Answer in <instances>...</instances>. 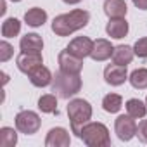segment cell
<instances>
[{
    "label": "cell",
    "instance_id": "23",
    "mask_svg": "<svg viewBox=\"0 0 147 147\" xmlns=\"http://www.w3.org/2000/svg\"><path fill=\"white\" fill-rule=\"evenodd\" d=\"M38 109L42 113H47V114H52L55 113L57 114V99H55V94H45L38 99Z\"/></svg>",
    "mask_w": 147,
    "mask_h": 147
},
{
    "label": "cell",
    "instance_id": "14",
    "mask_svg": "<svg viewBox=\"0 0 147 147\" xmlns=\"http://www.w3.org/2000/svg\"><path fill=\"white\" fill-rule=\"evenodd\" d=\"M128 30H130V26H128V23H126L125 18L109 19V23L106 24V33H107L111 38H116V40L125 38V36L128 35Z\"/></svg>",
    "mask_w": 147,
    "mask_h": 147
},
{
    "label": "cell",
    "instance_id": "28",
    "mask_svg": "<svg viewBox=\"0 0 147 147\" xmlns=\"http://www.w3.org/2000/svg\"><path fill=\"white\" fill-rule=\"evenodd\" d=\"M133 5L140 11H147V0H131Z\"/></svg>",
    "mask_w": 147,
    "mask_h": 147
},
{
    "label": "cell",
    "instance_id": "15",
    "mask_svg": "<svg viewBox=\"0 0 147 147\" xmlns=\"http://www.w3.org/2000/svg\"><path fill=\"white\" fill-rule=\"evenodd\" d=\"M104 12L109 19H119L125 18L128 12V7L125 0H106L104 2Z\"/></svg>",
    "mask_w": 147,
    "mask_h": 147
},
{
    "label": "cell",
    "instance_id": "16",
    "mask_svg": "<svg viewBox=\"0 0 147 147\" xmlns=\"http://www.w3.org/2000/svg\"><path fill=\"white\" fill-rule=\"evenodd\" d=\"M21 52H42L43 49V40L36 33H26L21 42H19Z\"/></svg>",
    "mask_w": 147,
    "mask_h": 147
},
{
    "label": "cell",
    "instance_id": "6",
    "mask_svg": "<svg viewBox=\"0 0 147 147\" xmlns=\"http://www.w3.org/2000/svg\"><path fill=\"white\" fill-rule=\"evenodd\" d=\"M114 131L118 135L119 140L123 142H128L131 140L135 135H137V123H135V118L130 116V114H121L116 118L114 121Z\"/></svg>",
    "mask_w": 147,
    "mask_h": 147
},
{
    "label": "cell",
    "instance_id": "13",
    "mask_svg": "<svg viewBox=\"0 0 147 147\" xmlns=\"http://www.w3.org/2000/svg\"><path fill=\"white\" fill-rule=\"evenodd\" d=\"M28 78H30L31 85H35V87H38V88H43V87L50 85L52 80H54L50 69L45 67V66H38L36 69H33L30 75H28Z\"/></svg>",
    "mask_w": 147,
    "mask_h": 147
},
{
    "label": "cell",
    "instance_id": "10",
    "mask_svg": "<svg viewBox=\"0 0 147 147\" xmlns=\"http://www.w3.org/2000/svg\"><path fill=\"white\" fill-rule=\"evenodd\" d=\"M71 144V137L67 133L66 128L57 126V128H50L45 138V145L47 147H69Z\"/></svg>",
    "mask_w": 147,
    "mask_h": 147
},
{
    "label": "cell",
    "instance_id": "5",
    "mask_svg": "<svg viewBox=\"0 0 147 147\" xmlns=\"http://www.w3.org/2000/svg\"><path fill=\"white\" fill-rule=\"evenodd\" d=\"M40 125H42V119L35 111L24 109L16 114V128H18V131H21L24 135L36 133L40 130Z\"/></svg>",
    "mask_w": 147,
    "mask_h": 147
},
{
    "label": "cell",
    "instance_id": "22",
    "mask_svg": "<svg viewBox=\"0 0 147 147\" xmlns=\"http://www.w3.org/2000/svg\"><path fill=\"white\" fill-rule=\"evenodd\" d=\"M21 31V21L16 18H9L2 23V36L4 38H14Z\"/></svg>",
    "mask_w": 147,
    "mask_h": 147
},
{
    "label": "cell",
    "instance_id": "7",
    "mask_svg": "<svg viewBox=\"0 0 147 147\" xmlns=\"http://www.w3.org/2000/svg\"><path fill=\"white\" fill-rule=\"evenodd\" d=\"M57 59H59V67L64 73H69V75H80L82 69H83V59L75 55V54H71L67 49L61 50Z\"/></svg>",
    "mask_w": 147,
    "mask_h": 147
},
{
    "label": "cell",
    "instance_id": "12",
    "mask_svg": "<svg viewBox=\"0 0 147 147\" xmlns=\"http://www.w3.org/2000/svg\"><path fill=\"white\" fill-rule=\"evenodd\" d=\"M113 52H114V47L111 45L109 40L106 38H97L94 42V49H92V54L90 57L97 62H102V61H107L109 57H113Z\"/></svg>",
    "mask_w": 147,
    "mask_h": 147
},
{
    "label": "cell",
    "instance_id": "20",
    "mask_svg": "<svg viewBox=\"0 0 147 147\" xmlns=\"http://www.w3.org/2000/svg\"><path fill=\"white\" fill-rule=\"evenodd\" d=\"M126 113L130 116H133L135 119L145 118V114H147V104H144L140 99H130V100H126Z\"/></svg>",
    "mask_w": 147,
    "mask_h": 147
},
{
    "label": "cell",
    "instance_id": "24",
    "mask_svg": "<svg viewBox=\"0 0 147 147\" xmlns=\"http://www.w3.org/2000/svg\"><path fill=\"white\" fill-rule=\"evenodd\" d=\"M18 144V133L11 126L0 128V145L2 147H14Z\"/></svg>",
    "mask_w": 147,
    "mask_h": 147
},
{
    "label": "cell",
    "instance_id": "2",
    "mask_svg": "<svg viewBox=\"0 0 147 147\" xmlns=\"http://www.w3.org/2000/svg\"><path fill=\"white\" fill-rule=\"evenodd\" d=\"M67 116L71 121V130L76 137H80L82 128L92 118V106L85 99H73L67 104Z\"/></svg>",
    "mask_w": 147,
    "mask_h": 147
},
{
    "label": "cell",
    "instance_id": "18",
    "mask_svg": "<svg viewBox=\"0 0 147 147\" xmlns=\"http://www.w3.org/2000/svg\"><path fill=\"white\" fill-rule=\"evenodd\" d=\"M133 47L130 45H118L114 47V52H113V62L116 64H121V66H128L131 61H133Z\"/></svg>",
    "mask_w": 147,
    "mask_h": 147
},
{
    "label": "cell",
    "instance_id": "26",
    "mask_svg": "<svg viewBox=\"0 0 147 147\" xmlns=\"http://www.w3.org/2000/svg\"><path fill=\"white\" fill-rule=\"evenodd\" d=\"M12 54H14V49H12V45L9 42H5V40L0 42V61L7 62L12 57Z\"/></svg>",
    "mask_w": 147,
    "mask_h": 147
},
{
    "label": "cell",
    "instance_id": "32",
    "mask_svg": "<svg viewBox=\"0 0 147 147\" xmlns=\"http://www.w3.org/2000/svg\"><path fill=\"white\" fill-rule=\"evenodd\" d=\"M145 104H147V97H145Z\"/></svg>",
    "mask_w": 147,
    "mask_h": 147
},
{
    "label": "cell",
    "instance_id": "30",
    "mask_svg": "<svg viewBox=\"0 0 147 147\" xmlns=\"http://www.w3.org/2000/svg\"><path fill=\"white\" fill-rule=\"evenodd\" d=\"M5 11H7V9H5V0H2V9H0V12H2V14H4Z\"/></svg>",
    "mask_w": 147,
    "mask_h": 147
},
{
    "label": "cell",
    "instance_id": "8",
    "mask_svg": "<svg viewBox=\"0 0 147 147\" xmlns=\"http://www.w3.org/2000/svg\"><path fill=\"white\" fill-rule=\"evenodd\" d=\"M42 64H43L42 52H21L16 57V66H18V69L21 73H24V75H30L33 69H36Z\"/></svg>",
    "mask_w": 147,
    "mask_h": 147
},
{
    "label": "cell",
    "instance_id": "27",
    "mask_svg": "<svg viewBox=\"0 0 147 147\" xmlns=\"http://www.w3.org/2000/svg\"><path fill=\"white\" fill-rule=\"evenodd\" d=\"M137 137L140 142L147 144V119H142L140 125L137 126Z\"/></svg>",
    "mask_w": 147,
    "mask_h": 147
},
{
    "label": "cell",
    "instance_id": "1",
    "mask_svg": "<svg viewBox=\"0 0 147 147\" xmlns=\"http://www.w3.org/2000/svg\"><path fill=\"white\" fill-rule=\"evenodd\" d=\"M90 21V12L85 9H75L66 14H59L52 21V31L57 36H69L82 28H85Z\"/></svg>",
    "mask_w": 147,
    "mask_h": 147
},
{
    "label": "cell",
    "instance_id": "3",
    "mask_svg": "<svg viewBox=\"0 0 147 147\" xmlns=\"http://www.w3.org/2000/svg\"><path fill=\"white\" fill-rule=\"evenodd\" d=\"M82 90V78L80 75H69V73L59 71L52 80V92L61 99H71Z\"/></svg>",
    "mask_w": 147,
    "mask_h": 147
},
{
    "label": "cell",
    "instance_id": "9",
    "mask_svg": "<svg viewBox=\"0 0 147 147\" xmlns=\"http://www.w3.org/2000/svg\"><path fill=\"white\" fill-rule=\"evenodd\" d=\"M104 80H106V83H109L111 87H119V85H123V83L128 80L126 66H121V64H116V62L106 66V69H104Z\"/></svg>",
    "mask_w": 147,
    "mask_h": 147
},
{
    "label": "cell",
    "instance_id": "19",
    "mask_svg": "<svg viewBox=\"0 0 147 147\" xmlns=\"http://www.w3.org/2000/svg\"><path fill=\"white\" fill-rule=\"evenodd\" d=\"M121 106H123V97L118 95V94H107L102 99V107H104L106 113L114 114V113H118L121 109Z\"/></svg>",
    "mask_w": 147,
    "mask_h": 147
},
{
    "label": "cell",
    "instance_id": "11",
    "mask_svg": "<svg viewBox=\"0 0 147 147\" xmlns=\"http://www.w3.org/2000/svg\"><path fill=\"white\" fill-rule=\"evenodd\" d=\"M71 54H75L82 59L88 57L92 54V49H94V42L88 38V36H76V38H73L69 42V45L66 47Z\"/></svg>",
    "mask_w": 147,
    "mask_h": 147
},
{
    "label": "cell",
    "instance_id": "25",
    "mask_svg": "<svg viewBox=\"0 0 147 147\" xmlns=\"http://www.w3.org/2000/svg\"><path fill=\"white\" fill-rule=\"evenodd\" d=\"M133 52H135V55H138L142 59H147V36H142L135 42Z\"/></svg>",
    "mask_w": 147,
    "mask_h": 147
},
{
    "label": "cell",
    "instance_id": "31",
    "mask_svg": "<svg viewBox=\"0 0 147 147\" xmlns=\"http://www.w3.org/2000/svg\"><path fill=\"white\" fill-rule=\"evenodd\" d=\"M12 2H21V0H12Z\"/></svg>",
    "mask_w": 147,
    "mask_h": 147
},
{
    "label": "cell",
    "instance_id": "17",
    "mask_svg": "<svg viewBox=\"0 0 147 147\" xmlns=\"http://www.w3.org/2000/svg\"><path fill=\"white\" fill-rule=\"evenodd\" d=\"M47 21V12L40 7H31L24 12V23L31 28H40Z\"/></svg>",
    "mask_w": 147,
    "mask_h": 147
},
{
    "label": "cell",
    "instance_id": "21",
    "mask_svg": "<svg viewBox=\"0 0 147 147\" xmlns=\"http://www.w3.org/2000/svg\"><path fill=\"white\" fill-rule=\"evenodd\" d=\"M128 80H130L131 87L137 88V90L147 88V69L145 67H138V69L131 71V75L128 76Z\"/></svg>",
    "mask_w": 147,
    "mask_h": 147
},
{
    "label": "cell",
    "instance_id": "4",
    "mask_svg": "<svg viewBox=\"0 0 147 147\" xmlns=\"http://www.w3.org/2000/svg\"><path fill=\"white\" fill-rule=\"evenodd\" d=\"M78 138H82L83 144H87L88 147H107L111 144V135L107 126L95 121H88L82 128Z\"/></svg>",
    "mask_w": 147,
    "mask_h": 147
},
{
    "label": "cell",
    "instance_id": "29",
    "mask_svg": "<svg viewBox=\"0 0 147 147\" xmlns=\"http://www.w3.org/2000/svg\"><path fill=\"white\" fill-rule=\"evenodd\" d=\"M64 4H69V5H75V4H80L82 0H62Z\"/></svg>",
    "mask_w": 147,
    "mask_h": 147
}]
</instances>
